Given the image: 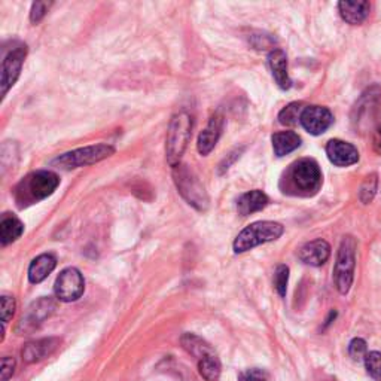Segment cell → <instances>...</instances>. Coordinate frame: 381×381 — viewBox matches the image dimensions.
Listing matches in <instances>:
<instances>
[{
	"label": "cell",
	"mask_w": 381,
	"mask_h": 381,
	"mask_svg": "<svg viewBox=\"0 0 381 381\" xmlns=\"http://www.w3.org/2000/svg\"><path fill=\"white\" fill-rule=\"evenodd\" d=\"M58 185H60V178L54 171H33L15 187V201L19 207L30 206L53 195Z\"/></svg>",
	"instance_id": "obj_1"
},
{
	"label": "cell",
	"mask_w": 381,
	"mask_h": 381,
	"mask_svg": "<svg viewBox=\"0 0 381 381\" xmlns=\"http://www.w3.org/2000/svg\"><path fill=\"white\" fill-rule=\"evenodd\" d=\"M299 259L311 267H320L329 259L331 257V246L329 243L317 239L306 243L304 246L299 249Z\"/></svg>",
	"instance_id": "obj_16"
},
{
	"label": "cell",
	"mask_w": 381,
	"mask_h": 381,
	"mask_svg": "<svg viewBox=\"0 0 381 381\" xmlns=\"http://www.w3.org/2000/svg\"><path fill=\"white\" fill-rule=\"evenodd\" d=\"M285 232V227L279 222L272 221H259L252 223V225L244 228L237 239L234 240V252L244 253L252 250L253 248L259 246V244H266L270 241H276Z\"/></svg>",
	"instance_id": "obj_4"
},
{
	"label": "cell",
	"mask_w": 381,
	"mask_h": 381,
	"mask_svg": "<svg viewBox=\"0 0 381 381\" xmlns=\"http://www.w3.org/2000/svg\"><path fill=\"white\" fill-rule=\"evenodd\" d=\"M381 106V86L371 85L362 93L356 102L353 111H351V124H353L356 133L368 131L371 127H375L380 124L377 121Z\"/></svg>",
	"instance_id": "obj_5"
},
{
	"label": "cell",
	"mask_w": 381,
	"mask_h": 381,
	"mask_svg": "<svg viewBox=\"0 0 381 381\" xmlns=\"http://www.w3.org/2000/svg\"><path fill=\"white\" fill-rule=\"evenodd\" d=\"M15 369V359L14 357H3L2 359V381H9L12 377Z\"/></svg>",
	"instance_id": "obj_33"
},
{
	"label": "cell",
	"mask_w": 381,
	"mask_h": 381,
	"mask_svg": "<svg viewBox=\"0 0 381 381\" xmlns=\"http://www.w3.org/2000/svg\"><path fill=\"white\" fill-rule=\"evenodd\" d=\"M356 240L351 236H346L341 240L334 268L335 286L341 295L349 294L351 285H353L356 267Z\"/></svg>",
	"instance_id": "obj_8"
},
{
	"label": "cell",
	"mask_w": 381,
	"mask_h": 381,
	"mask_svg": "<svg viewBox=\"0 0 381 381\" xmlns=\"http://www.w3.org/2000/svg\"><path fill=\"white\" fill-rule=\"evenodd\" d=\"M57 267V258L53 253H44V255H39L35 258L28 267V280L33 285L44 281Z\"/></svg>",
	"instance_id": "obj_19"
},
{
	"label": "cell",
	"mask_w": 381,
	"mask_h": 381,
	"mask_svg": "<svg viewBox=\"0 0 381 381\" xmlns=\"http://www.w3.org/2000/svg\"><path fill=\"white\" fill-rule=\"evenodd\" d=\"M272 149H275L276 156H285L290 152H294L301 146V138L295 131H280L272 134L271 138Z\"/></svg>",
	"instance_id": "obj_22"
},
{
	"label": "cell",
	"mask_w": 381,
	"mask_h": 381,
	"mask_svg": "<svg viewBox=\"0 0 381 381\" xmlns=\"http://www.w3.org/2000/svg\"><path fill=\"white\" fill-rule=\"evenodd\" d=\"M349 353L355 360H365V356L368 355L366 341L362 338L351 340V343L349 346Z\"/></svg>",
	"instance_id": "obj_29"
},
{
	"label": "cell",
	"mask_w": 381,
	"mask_h": 381,
	"mask_svg": "<svg viewBox=\"0 0 381 381\" xmlns=\"http://www.w3.org/2000/svg\"><path fill=\"white\" fill-rule=\"evenodd\" d=\"M304 111V107H302V103H290L288 104L285 109H283L279 113V121L281 125H295L299 118L301 113Z\"/></svg>",
	"instance_id": "obj_25"
},
{
	"label": "cell",
	"mask_w": 381,
	"mask_h": 381,
	"mask_svg": "<svg viewBox=\"0 0 381 381\" xmlns=\"http://www.w3.org/2000/svg\"><path fill=\"white\" fill-rule=\"evenodd\" d=\"M326 155L329 161L337 167H349V165H353L359 161V152L355 146L340 139H332L328 142Z\"/></svg>",
	"instance_id": "obj_14"
},
{
	"label": "cell",
	"mask_w": 381,
	"mask_h": 381,
	"mask_svg": "<svg viewBox=\"0 0 381 381\" xmlns=\"http://www.w3.org/2000/svg\"><path fill=\"white\" fill-rule=\"evenodd\" d=\"M365 366L368 374L375 381H381V353L380 351H369L365 356Z\"/></svg>",
	"instance_id": "obj_27"
},
{
	"label": "cell",
	"mask_w": 381,
	"mask_h": 381,
	"mask_svg": "<svg viewBox=\"0 0 381 381\" xmlns=\"http://www.w3.org/2000/svg\"><path fill=\"white\" fill-rule=\"evenodd\" d=\"M239 156H240V151L237 149V151H234V152H231L230 155H228V158H225V160H223V162L219 165V167H221V173H223V171H225V170H228L230 169V165L234 162V161H236L237 158H239Z\"/></svg>",
	"instance_id": "obj_35"
},
{
	"label": "cell",
	"mask_w": 381,
	"mask_h": 381,
	"mask_svg": "<svg viewBox=\"0 0 381 381\" xmlns=\"http://www.w3.org/2000/svg\"><path fill=\"white\" fill-rule=\"evenodd\" d=\"M85 290V281L84 276L81 275V271L69 267L60 272V276L57 277L55 285H54V292L57 299H60L63 302H73L77 301Z\"/></svg>",
	"instance_id": "obj_10"
},
{
	"label": "cell",
	"mask_w": 381,
	"mask_h": 381,
	"mask_svg": "<svg viewBox=\"0 0 381 381\" xmlns=\"http://www.w3.org/2000/svg\"><path fill=\"white\" fill-rule=\"evenodd\" d=\"M113 154H115V148L112 145H106V143L91 145V146H85V148H80L71 152H66L63 155H58L57 158L51 161V165L62 170L80 169V167H85V165H91L102 160L109 158V156Z\"/></svg>",
	"instance_id": "obj_6"
},
{
	"label": "cell",
	"mask_w": 381,
	"mask_h": 381,
	"mask_svg": "<svg viewBox=\"0 0 381 381\" xmlns=\"http://www.w3.org/2000/svg\"><path fill=\"white\" fill-rule=\"evenodd\" d=\"M288 281H289V268L286 266H279L276 268V275H275V288L281 298L286 297Z\"/></svg>",
	"instance_id": "obj_28"
},
{
	"label": "cell",
	"mask_w": 381,
	"mask_h": 381,
	"mask_svg": "<svg viewBox=\"0 0 381 381\" xmlns=\"http://www.w3.org/2000/svg\"><path fill=\"white\" fill-rule=\"evenodd\" d=\"M51 5L53 2H35L32 5V11H30V21L33 24H37L46 15V12L50 11Z\"/></svg>",
	"instance_id": "obj_30"
},
{
	"label": "cell",
	"mask_w": 381,
	"mask_h": 381,
	"mask_svg": "<svg viewBox=\"0 0 381 381\" xmlns=\"http://www.w3.org/2000/svg\"><path fill=\"white\" fill-rule=\"evenodd\" d=\"M239 381H267V373L258 368H252L241 373Z\"/></svg>",
	"instance_id": "obj_32"
},
{
	"label": "cell",
	"mask_w": 381,
	"mask_h": 381,
	"mask_svg": "<svg viewBox=\"0 0 381 381\" xmlns=\"http://www.w3.org/2000/svg\"><path fill=\"white\" fill-rule=\"evenodd\" d=\"M60 344H62V340L55 337L30 341V343H27L23 347V351H21L23 360L27 364L41 362V360L54 355L55 350L60 347Z\"/></svg>",
	"instance_id": "obj_13"
},
{
	"label": "cell",
	"mask_w": 381,
	"mask_h": 381,
	"mask_svg": "<svg viewBox=\"0 0 381 381\" xmlns=\"http://www.w3.org/2000/svg\"><path fill=\"white\" fill-rule=\"evenodd\" d=\"M23 222L11 213H5L2 216V221H0V241H2L3 246H8V244L17 241L23 236Z\"/></svg>",
	"instance_id": "obj_21"
},
{
	"label": "cell",
	"mask_w": 381,
	"mask_h": 381,
	"mask_svg": "<svg viewBox=\"0 0 381 381\" xmlns=\"http://www.w3.org/2000/svg\"><path fill=\"white\" fill-rule=\"evenodd\" d=\"M301 125L304 130L313 136L324 134L329 127L334 122V116H332L328 107L324 106H307L301 113L299 118Z\"/></svg>",
	"instance_id": "obj_12"
},
{
	"label": "cell",
	"mask_w": 381,
	"mask_h": 381,
	"mask_svg": "<svg viewBox=\"0 0 381 381\" xmlns=\"http://www.w3.org/2000/svg\"><path fill=\"white\" fill-rule=\"evenodd\" d=\"M198 373L206 381H216L221 375V362L216 353L198 359Z\"/></svg>",
	"instance_id": "obj_24"
},
{
	"label": "cell",
	"mask_w": 381,
	"mask_h": 381,
	"mask_svg": "<svg viewBox=\"0 0 381 381\" xmlns=\"http://www.w3.org/2000/svg\"><path fill=\"white\" fill-rule=\"evenodd\" d=\"M173 179L179 194L187 200L189 206L198 212H206L209 207V197L203 183L187 165H178L173 169Z\"/></svg>",
	"instance_id": "obj_7"
},
{
	"label": "cell",
	"mask_w": 381,
	"mask_h": 381,
	"mask_svg": "<svg viewBox=\"0 0 381 381\" xmlns=\"http://www.w3.org/2000/svg\"><path fill=\"white\" fill-rule=\"evenodd\" d=\"M180 343H182L183 349L188 351V353H191L194 357H197V359H201L204 356L214 353L210 344H207L203 338L194 335V334H185L180 338Z\"/></svg>",
	"instance_id": "obj_23"
},
{
	"label": "cell",
	"mask_w": 381,
	"mask_h": 381,
	"mask_svg": "<svg viewBox=\"0 0 381 381\" xmlns=\"http://www.w3.org/2000/svg\"><path fill=\"white\" fill-rule=\"evenodd\" d=\"M194 120L192 115L188 112L176 113L169 125L167 139H165V158L170 167H178L180 160L188 148V143L192 136Z\"/></svg>",
	"instance_id": "obj_3"
},
{
	"label": "cell",
	"mask_w": 381,
	"mask_h": 381,
	"mask_svg": "<svg viewBox=\"0 0 381 381\" xmlns=\"http://www.w3.org/2000/svg\"><path fill=\"white\" fill-rule=\"evenodd\" d=\"M373 148L378 155H381V122L373 131Z\"/></svg>",
	"instance_id": "obj_34"
},
{
	"label": "cell",
	"mask_w": 381,
	"mask_h": 381,
	"mask_svg": "<svg viewBox=\"0 0 381 381\" xmlns=\"http://www.w3.org/2000/svg\"><path fill=\"white\" fill-rule=\"evenodd\" d=\"M377 187H378V179L377 174H369L368 178L364 180L362 187H360L359 191V198L364 204H368L374 200L375 192H377Z\"/></svg>",
	"instance_id": "obj_26"
},
{
	"label": "cell",
	"mask_w": 381,
	"mask_h": 381,
	"mask_svg": "<svg viewBox=\"0 0 381 381\" xmlns=\"http://www.w3.org/2000/svg\"><path fill=\"white\" fill-rule=\"evenodd\" d=\"M27 57V46L24 44H19L14 50L9 51L2 62V80H0V88H2V99H5V95L8 91L15 85L17 80L19 77V73H21L24 60Z\"/></svg>",
	"instance_id": "obj_11"
},
{
	"label": "cell",
	"mask_w": 381,
	"mask_h": 381,
	"mask_svg": "<svg viewBox=\"0 0 381 381\" xmlns=\"http://www.w3.org/2000/svg\"><path fill=\"white\" fill-rule=\"evenodd\" d=\"M286 191L299 197H311L322 187V171L319 164L311 158H302L290 165L286 171Z\"/></svg>",
	"instance_id": "obj_2"
},
{
	"label": "cell",
	"mask_w": 381,
	"mask_h": 381,
	"mask_svg": "<svg viewBox=\"0 0 381 381\" xmlns=\"http://www.w3.org/2000/svg\"><path fill=\"white\" fill-rule=\"evenodd\" d=\"M268 64L272 72V76L281 90H289L292 86V81L288 73V57L281 50L271 51L268 55Z\"/></svg>",
	"instance_id": "obj_18"
},
{
	"label": "cell",
	"mask_w": 381,
	"mask_h": 381,
	"mask_svg": "<svg viewBox=\"0 0 381 381\" xmlns=\"http://www.w3.org/2000/svg\"><path fill=\"white\" fill-rule=\"evenodd\" d=\"M222 130H223V116L221 113H214L210 118L209 124L206 125V129H204L198 136L197 149L203 156L209 155L214 149V146H216L222 134Z\"/></svg>",
	"instance_id": "obj_15"
},
{
	"label": "cell",
	"mask_w": 381,
	"mask_h": 381,
	"mask_svg": "<svg viewBox=\"0 0 381 381\" xmlns=\"http://www.w3.org/2000/svg\"><path fill=\"white\" fill-rule=\"evenodd\" d=\"M15 299L14 297H9V295H3L2 297V322L3 325L8 324L9 320L12 319L14 313H15Z\"/></svg>",
	"instance_id": "obj_31"
},
{
	"label": "cell",
	"mask_w": 381,
	"mask_h": 381,
	"mask_svg": "<svg viewBox=\"0 0 381 381\" xmlns=\"http://www.w3.org/2000/svg\"><path fill=\"white\" fill-rule=\"evenodd\" d=\"M55 308H57V304L51 297L39 298L37 301L33 302V304H30V307L27 308L23 317L19 319L17 332H19V334H30V332L36 331L39 326H41L48 317L53 316Z\"/></svg>",
	"instance_id": "obj_9"
},
{
	"label": "cell",
	"mask_w": 381,
	"mask_h": 381,
	"mask_svg": "<svg viewBox=\"0 0 381 381\" xmlns=\"http://www.w3.org/2000/svg\"><path fill=\"white\" fill-rule=\"evenodd\" d=\"M338 11L341 18L344 19L349 24H362L369 15L371 5L366 0H355V2H350V0H343V2L338 3Z\"/></svg>",
	"instance_id": "obj_17"
},
{
	"label": "cell",
	"mask_w": 381,
	"mask_h": 381,
	"mask_svg": "<svg viewBox=\"0 0 381 381\" xmlns=\"http://www.w3.org/2000/svg\"><path fill=\"white\" fill-rule=\"evenodd\" d=\"M268 197L259 189L249 191L243 194L237 201V209L241 216H249V214L259 212L268 206Z\"/></svg>",
	"instance_id": "obj_20"
}]
</instances>
